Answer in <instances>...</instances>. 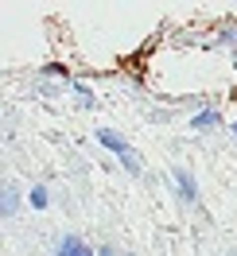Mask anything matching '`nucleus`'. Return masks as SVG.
<instances>
[{"label": "nucleus", "instance_id": "f257e3e1", "mask_svg": "<svg viewBox=\"0 0 237 256\" xmlns=\"http://www.w3.org/2000/svg\"><path fill=\"white\" fill-rule=\"evenodd\" d=\"M97 144H101V148H109L113 156L121 160V167H125L128 175H140V171H144V163L136 160V152L128 148V140H121V136H117L113 128H97Z\"/></svg>", "mask_w": 237, "mask_h": 256}, {"label": "nucleus", "instance_id": "f03ea898", "mask_svg": "<svg viewBox=\"0 0 237 256\" xmlns=\"http://www.w3.org/2000/svg\"><path fill=\"white\" fill-rule=\"evenodd\" d=\"M175 190H179V198H183L187 206L198 202V186H194V175H190L187 167H175Z\"/></svg>", "mask_w": 237, "mask_h": 256}, {"label": "nucleus", "instance_id": "7ed1b4c3", "mask_svg": "<svg viewBox=\"0 0 237 256\" xmlns=\"http://www.w3.org/2000/svg\"><path fill=\"white\" fill-rule=\"evenodd\" d=\"M218 124H221V112L218 109H198V112H194V120H190L194 132H210V128H218Z\"/></svg>", "mask_w": 237, "mask_h": 256}, {"label": "nucleus", "instance_id": "20e7f679", "mask_svg": "<svg viewBox=\"0 0 237 256\" xmlns=\"http://www.w3.org/2000/svg\"><path fill=\"white\" fill-rule=\"evenodd\" d=\"M82 248H86V240L82 237H74V233H66L59 244H55V256H78Z\"/></svg>", "mask_w": 237, "mask_h": 256}, {"label": "nucleus", "instance_id": "39448f33", "mask_svg": "<svg viewBox=\"0 0 237 256\" xmlns=\"http://www.w3.org/2000/svg\"><path fill=\"white\" fill-rule=\"evenodd\" d=\"M28 202H32V210H47L51 206V190L43 186V182H35L32 190H28Z\"/></svg>", "mask_w": 237, "mask_h": 256}, {"label": "nucleus", "instance_id": "423d86ee", "mask_svg": "<svg viewBox=\"0 0 237 256\" xmlns=\"http://www.w3.org/2000/svg\"><path fill=\"white\" fill-rule=\"evenodd\" d=\"M16 210H20V190L12 182H4V218H16Z\"/></svg>", "mask_w": 237, "mask_h": 256}, {"label": "nucleus", "instance_id": "0eeeda50", "mask_svg": "<svg viewBox=\"0 0 237 256\" xmlns=\"http://www.w3.org/2000/svg\"><path fill=\"white\" fill-rule=\"evenodd\" d=\"M43 74H51V78H66L70 70H66L63 62H51V66H43Z\"/></svg>", "mask_w": 237, "mask_h": 256}, {"label": "nucleus", "instance_id": "6e6552de", "mask_svg": "<svg viewBox=\"0 0 237 256\" xmlns=\"http://www.w3.org/2000/svg\"><path fill=\"white\" fill-rule=\"evenodd\" d=\"M74 90H78V101H82V105H94V94H90L86 86H74Z\"/></svg>", "mask_w": 237, "mask_h": 256}, {"label": "nucleus", "instance_id": "1a4fd4ad", "mask_svg": "<svg viewBox=\"0 0 237 256\" xmlns=\"http://www.w3.org/2000/svg\"><path fill=\"white\" fill-rule=\"evenodd\" d=\"M221 43H237V32H225V35H221Z\"/></svg>", "mask_w": 237, "mask_h": 256}, {"label": "nucleus", "instance_id": "9d476101", "mask_svg": "<svg viewBox=\"0 0 237 256\" xmlns=\"http://www.w3.org/2000/svg\"><path fill=\"white\" fill-rule=\"evenodd\" d=\"M97 256H117V252H113L109 244H101V248H97Z\"/></svg>", "mask_w": 237, "mask_h": 256}, {"label": "nucleus", "instance_id": "9b49d317", "mask_svg": "<svg viewBox=\"0 0 237 256\" xmlns=\"http://www.w3.org/2000/svg\"><path fill=\"white\" fill-rule=\"evenodd\" d=\"M78 256H97V248H90V244H86V248H82Z\"/></svg>", "mask_w": 237, "mask_h": 256}, {"label": "nucleus", "instance_id": "f8f14e48", "mask_svg": "<svg viewBox=\"0 0 237 256\" xmlns=\"http://www.w3.org/2000/svg\"><path fill=\"white\" fill-rule=\"evenodd\" d=\"M233 136H237V120H233Z\"/></svg>", "mask_w": 237, "mask_h": 256}, {"label": "nucleus", "instance_id": "ddd939ff", "mask_svg": "<svg viewBox=\"0 0 237 256\" xmlns=\"http://www.w3.org/2000/svg\"><path fill=\"white\" fill-rule=\"evenodd\" d=\"M229 256H237V248H233V252H229Z\"/></svg>", "mask_w": 237, "mask_h": 256}]
</instances>
